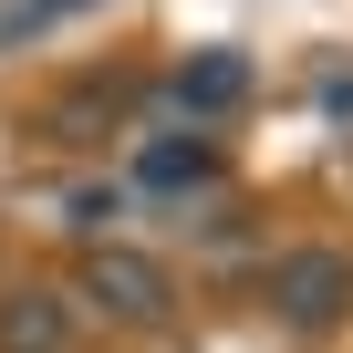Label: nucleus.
Returning a JSON list of instances; mask_svg holds the SVG:
<instances>
[{
  "label": "nucleus",
  "mask_w": 353,
  "mask_h": 353,
  "mask_svg": "<svg viewBox=\"0 0 353 353\" xmlns=\"http://www.w3.org/2000/svg\"><path fill=\"white\" fill-rule=\"evenodd\" d=\"M83 301L104 312V322H166L176 312V281H166V260H145V250H125V239H94V260H83Z\"/></svg>",
  "instance_id": "nucleus-1"
},
{
  "label": "nucleus",
  "mask_w": 353,
  "mask_h": 353,
  "mask_svg": "<svg viewBox=\"0 0 353 353\" xmlns=\"http://www.w3.org/2000/svg\"><path fill=\"white\" fill-rule=\"evenodd\" d=\"M270 312H281L291 332H332V322L353 312V260H343V250H291V260H270Z\"/></svg>",
  "instance_id": "nucleus-2"
},
{
  "label": "nucleus",
  "mask_w": 353,
  "mask_h": 353,
  "mask_svg": "<svg viewBox=\"0 0 353 353\" xmlns=\"http://www.w3.org/2000/svg\"><path fill=\"white\" fill-rule=\"evenodd\" d=\"M63 343H73V301L63 291L21 281L11 301H0V353H63Z\"/></svg>",
  "instance_id": "nucleus-3"
},
{
  "label": "nucleus",
  "mask_w": 353,
  "mask_h": 353,
  "mask_svg": "<svg viewBox=\"0 0 353 353\" xmlns=\"http://www.w3.org/2000/svg\"><path fill=\"white\" fill-rule=\"evenodd\" d=\"M176 104H188V114H229V104H250V52H188V63H176V83H166Z\"/></svg>",
  "instance_id": "nucleus-4"
},
{
  "label": "nucleus",
  "mask_w": 353,
  "mask_h": 353,
  "mask_svg": "<svg viewBox=\"0 0 353 353\" xmlns=\"http://www.w3.org/2000/svg\"><path fill=\"white\" fill-rule=\"evenodd\" d=\"M135 176H145V188H208V176H219V145H208V135H188V145H176V135H156Z\"/></svg>",
  "instance_id": "nucleus-5"
},
{
  "label": "nucleus",
  "mask_w": 353,
  "mask_h": 353,
  "mask_svg": "<svg viewBox=\"0 0 353 353\" xmlns=\"http://www.w3.org/2000/svg\"><path fill=\"white\" fill-rule=\"evenodd\" d=\"M83 11H94V0H0V52H21V42H42V32H63Z\"/></svg>",
  "instance_id": "nucleus-6"
},
{
  "label": "nucleus",
  "mask_w": 353,
  "mask_h": 353,
  "mask_svg": "<svg viewBox=\"0 0 353 353\" xmlns=\"http://www.w3.org/2000/svg\"><path fill=\"white\" fill-rule=\"evenodd\" d=\"M83 239H104V219H125V188H73V208H63Z\"/></svg>",
  "instance_id": "nucleus-7"
}]
</instances>
